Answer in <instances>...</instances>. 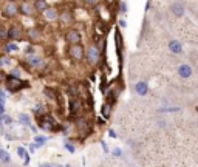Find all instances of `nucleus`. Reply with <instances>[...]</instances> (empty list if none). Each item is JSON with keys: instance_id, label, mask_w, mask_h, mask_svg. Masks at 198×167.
I'll list each match as a JSON object with an SVG mask.
<instances>
[{"instance_id": "obj_1", "label": "nucleus", "mask_w": 198, "mask_h": 167, "mask_svg": "<svg viewBox=\"0 0 198 167\" xmlns=\"http://www.w3.org/2000/svg\"><path fill=\"white\" fill-rule=\"evenodd\" d=\"M84 56L87 57V62L91 65H96L99 62V50L96 46H88L87 51L84 53Z\"/></svg>"}, {"instance_id": "obj_2", "label": "nucleus", "mask_w": 198, "mask_h": 167, "mask_svg": "<svg viewBox=\"0 0 198 167\" xmlns=\"http://www.w3.org/2000/svg\"><path fill=\"white\" fill-rule=\"evenodd\" d=\"M84 48H82V45L80 43H76V45H71L70 46V50H68V54H70V57L73 59V60H76V62H79L84 59Z\"/></svg>"}, {"instance_id": "obj_3", "label": "nucleus", "mask_w": 198, "mask_h": 167, "mask_svg": "<svg viewBox=\"0 0 198 167\" xmlns=\"http://www.w3.org/2000/svg\"><path fill=\"white\" fill-rule=\"evenodd\" d=\"M192 74H194V70H192V67H191L189 64H181V65L178 67V76H180V78L189 79Z\"/></svg>"}, {"instance_id": "obj_4", "label": "nucleus", "mask_w": 198, "mask_h": 167, "mask_svg": "<svg viewBox=\"0 0 198 167\" xmlns=\"http://www.w3.org/2000/svg\"><path fill=\"white\" fill-rule=\"evenodd\" d=\"M67 42L70 43V45H76V43H80L82 41V36H80V33L78 30H70L68 33H67Z\"/></svg>"}, {"instance_id": "obj_5", "label": "nucleus", "mask_w": 198, "mask_h": 167, "mask_svg": "<svg viewBox=\"0 0 198 167\" xmlns=\"http://www.w3.org/2000/svg\"><path fill=\"white\" fill-rule=\"evenodd\" d=\"M170 11H172V14L175 17H183L184 12H186V8H184V5L181 2H173L172 6H170Z\"/></svg>"}, {"instance_id": "obj_6", "label": "nucleus", "mask_w": 198, "mask_h": 167, "mask_svg": "<svg viewBox=\"0 0 198 167\" xmlns=\"http://www.w3.org/2000/svg\"><path fill=\"white\" fill-rule=\"evenodd\" d=\"M169 51L173 53V54H181L183 53V43L176 39H172L169 42Z\"/></svg>"}, {"instance_id": "obj_7", "label": "nucleus", "mask_w": 198, "mask_h": 167, "mask_svg": "<svg viewBox=\"0 0 198 167\" xmlns=\"http://www.w3.org/2000/svg\"><path fill=\"white\" fill-rule=\"evenodd\" d=\"M135 91L138 96H146L149 93V84L144 82V81H139V82L135 84Z\"/></svg>"}, {"instance_id": "obj_8", "label": "nucleus", "mask_w": 198, "mask_h": 167, "mask_svg": "<svg viewBox=\"0 0 198 167\" xmlns=\"http://www.w3.org/2000/svg\"><path fill=\"white\" fill-rule=\"evenodd\" d=\"M3 12H5V16H6V17H14V16L19 12V6H16L12 2H9V3H6V6H5Z\"/></svg>"}, {"instance_id": "obj_9", "label": "nucleus", "mask_w": 198, "mask_h": 167, "mask_svg": "<svg viewBox=\"0 0 198 167\" xmlns=\"http://www.w3.org/2000/svg\"><path fill=\"white\" fill-rule=\"evenodd\" d=\"M19 11H20L22 14H25V16H31V14L34 12V8H33L30 3H20Z\"/></svg>"}, {"instance_id": "obj_10", "label": "nucleus", "mask_w": 198, "mask_h": 167, "mask_svg": "<svg viewBox=\"0 0 198 167\" xmlns=\"http://www.w3.org/2000/svg\"><path fill=\"white\" fill-rule=\"evenodd\" d=\"M34 11H39V12H43L48 6H46V0H36L34 5H33Z\"/></svg>"}, {"instance_id": "obj_11", "label": "nucleus", "mask_w": 198, "mask_h": 167, "mask_svg": "<svg viewBox=\"0 0 198 167\" xmlns=\"http://www.w3.org/2000/svg\"><path fill=\"white\" fill-rule=\"evenodd\" d=\"M43 16H45V19H48V20H54V19L57 17V11H56L54 8H46V9L43 11Z\"/></svg>"}, {"instance_id": "obj_12", "label": "nucleus", "mask_w": 198, "mask_h": 167, "mask_svg": "<svg viewBox=\"0 0 198 167\" xmlns=\"http://www.w3.org/2000/svg\"><path fill=\"white\" fill-rule=\"evenodd\" d=\"M80 107H82V102L79 99H71L70 101V110H71V113H78L80 110Z\"/></svg>"}, {"instance_id": "obj_13", "label": "nucleus", "mask_w": 198, "mask_h": 167, "mask_svg": "<svg viewBox=\"0 0 198 167\" xmlns=\"http://www.w3.org/2000/svg\"><path fill=\"white\" fill-rule=\"evenodd\" d=\"M8 37H9V39H19V37H20V30H19L17 26H11V28L8 30Z\"/></svg>"}, {"instance_id": "obj_14", "label": "nucleus", "mask_w": 198, "mask_h": 167, "mask_svg": "<svg viewBox=\"0 0 198 167\" xmlns=\"http://www.w3.org/2000/svg\"><path fill=\"white\" fill-rule=\"evenodd\" d=\"M28 62H30V65H33V67H40V65H42V59L37 57V56L28 57Z\"/></svg>"}, {"instance_id": "obj_15", "label": "nucleus", "mask_w": 198, "mask_h": 167, "mask_svg": "<svg viewBox=\"0 0 198 167\" xmlns=\"http://www.w3.org/2000/svg\"><path fill=\"white\" fill-rule=\"evenodd\" d=\"M60 20H62L64 23H71V14L67 12V11H64V12L60 14Z\"/></svg>"}, {"instance_id": "obj_16", "label": "nucleus", "mask_w": 198, "mask_h": 167, "mask_svg": "<svg viewBox=\"0 0 198 167\" xmlns=\"http://www.w3.org/2000/svg\"><path fill=\"white\" fill-rule=\"evenodd\" d=\"M19 121H20L23 125H31V122H30V116L25 115V113H20V115H19Z\"/></svg>"}, {"instance_id": "obj_17", "label": "nucleus", "mask_w": 198, "mask_h": 167, "mask_svg": "<svg viewBox=\"0 0 198 167\" xmlns=\"http://www.w3.org/2000/svg\"><path fill=\"white\" fill-rule=\"evenodd\" d=\"M9 160H11L9 153L5 152V150H0V161H3V163H9Z\"/></svg>"}, {"instance_id": "obj_18", "label": "nucleus", "mask_w": 198, "mask_h": 167, "mask_svg": "<svg viewBox=\"0 0 198 167\" xmlns=\"http://www.w3.org/2000/svg\"><path fill=\"white\" fill-rule=\"evenodd\" d=\"M17 155H19V156H22V158H25V161L28 163V155H27V152H25V149H23V147H19V149H17Z\"/></svg>"}, {"instance_id": "obj_19", "label": "nucleus", "mask_w": 198, "mask_h": 167, "mask_svg": "<svg viewBox=\"0 0 198 167\" xmlns=\"http://www.w3.org/2000/svg\"><path fill=\"white\" fill-rule=\"evenodd\" d=\"M0 121H2L3 124H11V122H12V119H11V116H8V115H2V118H0Z\"/></svg>"}, {"instance_id": "obj_20", "label": "nucleus", "mask_w": 198, "mask_h": 167, "mask_svg": "<svg viewBox=\"0 0 198 167\" xmlns=\"http://www.w3.org/2000/svg\"><path fill=\"white\" fill-rule=\"evenodd\" d=\"M14 50H17L16 43H8V45L5 46V51H6V53H9V51H14Z\"/></svg>"}, {"instance_id": "obj_21", "label": "nucleus", "mask_w": 198, "mask_h": 167, "mask_svg": "<svg viewBox=\"0 0 198 167\" xmlns=\"http://www.w3.org/2000/svg\"><path fill=\"white\" fill-rule=\"evenodd\" d=\"M45 141H46V138H43V136H36V144L40 147V144H45Z\"/></svg>"}, {"instance_id": "obj_22", "label": "nucleus", "mask_w": 198, "mask_h": 167, "mask_svg": "<svg viewBox=\"0 0 198 167\" xmlns=\"http://www.w3.org/2000/svg\"><path fill=\"white\" fill-rule=\"evenodd\" d=\"M99 3V0H85V5L87 6H96Z\"/></svg>"}, {"instance_id": "obj_23", "label": "nucleus", "mask_w": 198, "mask_h": 167, "mask_svg": "<svg viewBox=\"0 0 198 167\" xmlns=\"http://www.w3.org/2000/svg\"><path fill=\"white\" fill-rule=\"evenodd\" d=\"M39 167H62L59 164H50V163H40Z\"/></svg>"}, {"instance_id": "obj_24", "label": "nucleus", "mask_w": 198, "mask_h": 167, "mask_svg": "<svg viewBox=\"0 0 198 167\" xmlns=\"http://www.w3.org/2000/svg\"><path fill=\"white\" fill-rule=\"evenodd\" d=\"M119 8H121V9H119L121 12H125V11H127V3H125V2H121Z\"/></svg>"}, {"instance_id": "obj_25", "label": "nucleus", "mask_w": 198, "mask_h": 167, "mask_svg": "<svg viewBox=\"0 0 198 167\" xmlns=\"http://www.w3.org/2000/svg\"><path fill=\"white\" fill-rule=\"evenodd\" d=\"M0 39H8V31H5V30H0Z\"/></svg>"}, {"instance_id": "obj_26", "label": "nucleus", "mask_w": 198, "mask_h": 167, "mask_svg": "<svg viewBox=\"0 0 198 167\" xmlns=\"http://www.w3.org/2000/svg\"><path fill=\"white\" fill-rule=\"evenodd\" d=\"M102 115H104L105 118H109V105H104V107H102Z\"/></svg>"}, {"instance_id": "obj_27", "label": "nucleus", "mask_w": 198, "mask_h": 167, "mask_svg": "<svg viewBox=\"0 0 198 167\" xmlns=\"http://www.w3.org/2000/svg\"><path fill=\"white\" fill-rule=\"evenodd\" d=\"M65 149H67L70 153H75V147H73L71 144H68V142H67V144H65Z\"/></svg>"}, {"instance_id": "obj_28", "label": "nucleus", "mask_w": 198, "mask_h": 167, "mask_svg": "<svg viewBox=\"0 0 198 167\" xmlns=\"http://www.w3.org/2000/svg\"><path fill=\"white\" fill-rule=\"evenodd\" d=\"M109 136L115 139V138H116V133H115V130H112V128H110V130H109Z\"/></svg>"}, {"instance_id": "obj_29", "label": "nucleus", "mask_w": 198, "mask_h": 167, "mask_svg": "<svg viewBox=\"0 0 198 167\" xmlns=\"http://www.w3.org/2000/svg\"><path fill=\"white\" fill-rule=\"evenodd\" d=\"M112 153H113L115 156H121V150H119V149H115V150H113Z\"/></svg>"}, {"instance_id": "obj_30", "label": "nucleus", "mask_w": 198, "mask_h": 167, "mask_svg": "<svg viewBox=\"0 0 198 167\" xmlns=\"http://www.w3.org/2000/svg\"><path fill=\"white\" fill-rule=\"evenodd\" d=\"M119 25H121V26H122V28H125V26H127V23H125V22H124V20H119Z\"/></svg>"}, {"instance_id": "obj_31", "label": "nucleus", "mask_w": 198, "mask_h": 167, "mask_svg": "<svg viewBox=\"0 0 198 167\" xmlns=\"http://www.w3.org/2000/svg\"><path fill=\"white\" fill-rule=\"evenodd\" d=\"M2 81H3V76H2V74H0V82H2Z\"/></svg>"}, {"instance_id": "obj_32", "label": "nucleus", "mask_w": 198, "mask_h": 167, "mask_svg": "<svg viewBox=\"0 0 198 167\" xmlns=\"http://www.w3.org/2000/svg\"><path fill=\"white\" fill-rule=\"evenodd\" d=\"M2 65H3V64H2V60H0V68H2Z\"/></svg>"}, {"instance_id": "obj_33", "label": "nucleus", "mask_w": 198, "mask_h": 167, "mask_svg": "<svg viewBox=\"0 0 198 167\" xmlns=\"http://www.w3.org/2000/svg\"><path fill=\"white\" fill-rule=\"evenodd\" d=\"M65 167H71V166H65Z\"/></svg>"}]
</instances>
